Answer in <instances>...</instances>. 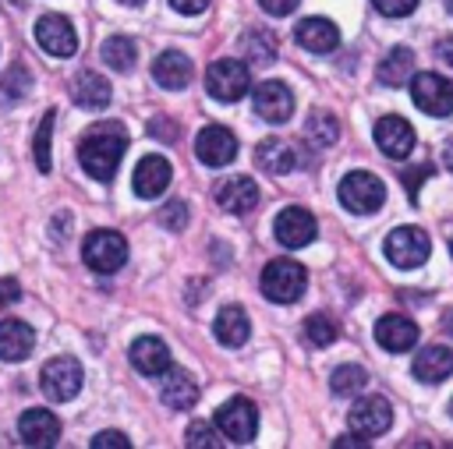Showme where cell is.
I'll list each match as a JSON object with an SVG mask.
<instances>
[{"label": "cell", "mask_w": 453, "mask_h": 449, "mask_svg": "<svg viewBox=\"0 0 453 449\" xmlns=\"http://www.w3.org/2000/svg\"><path fill=\"white\" fill-rule=\"evenodd\" d=\"M124 145H127V134L120 124H99L92 127L81 145H78V159H81V170L96 180H110L113 170L120 166V156H124Z\"/></svg>", "instance_id": "cell-1"}, {"label": "cell", "mask_w": 453, "mask_h": 449, "mask_svg": "<svg viewBox=\"0 0 453 449\" xmlns=\"http://www.w3.org/2000/svg\"><path fill=\"white\" fill-rule=\"evenodd\" d=\"M258 283H262V293H265L269 301H276V304H294V301H301L304 290H308V269H304L301 262H294V258H273V262L262 269Z\"/></svg>", "instance_id": "cell-2"}, {"label": "cell", "mask_w": 453, "mask_h": 449, "mask_svg": "<svg viewBox=\"0 0 453 449\" xmlns=\"http://www.w3.org/2000/svg\"><path fill=\"white\" fill-rule=\"evenodd\" d=\"M336 194H340L343 209H350V212H357V216H368V212H375V209L386 202V184H382L375 173H368V170H350V173L340 180Z\"/></svg>", "instance_id": "cell-3"}, {"label": "cell", "mask_w": 453, "mask_h": 449, "mask_svg": "<svg viewBox=\"0 0 453 449\" xmlns=\"http://www.w3.org/2000/svg\"><path fill=\"white\" fill-rule=\"evenodd\" d=\"M205 88H209V95L219 99V103H237V99L248 95V88H251V71H248L244 60L223 57V60L209 64Z\"/></svg>", "instance_id": "cell-4"}, {"label": "cell", "mask_w": 453, "mask_h": 449, "mask_svg": "<svg viewBox=\"0 0 453 449\" xmlns=\"http://www.w3.org/2000/svg\"><path fill=\"white\" fill-rule=\"evenodd\" d=\"M81 258H85L88 269L110 276L127 262V240L117 230H92L81 244Z\"/></svg>", "instance_id": "cell-5"}, {"label": "cell", "mask_w": 453, "mask_h": 449, "mask_svg": "<svg viewBox=\"0 0 453 449\" xmlns=\"http://www.w3.org/2000/svg\"><path fill=\"white\" fill-rule=\"evenodd\" d=\"M216 428H219V431H223V438H226V442H234V445L251 442V438H255V431H258V410H255V403H251V400H244V396L226 400V403L216 410Z\"/></svg>", "instance_id": "cell-6"}, {"label": "cell", "mask_w": 453, "mask_h": 449, "mask_svg": "<svg viewBox=\"0 0 453 449\" xmlns=\"http://www.w3.org/2000/svg\"><path fill=\"white\" fill-rule=\"evenodd\" d=\"M411 99L428 117H449L453 113V81L439 78L435 71H421L411 81Z\"/></svg>", "instance_id": "cell-7"}, {"label": "cell", "mask_w": 453, "mask_h": 449, "mask_svg": "<svg viewBox=\"0 0 453 449\" xmlns=\"http://www.w3.org/2000/svg\"><path fill=\"white\" fill-rule=\"evenodd\" d=\"M39 389L50 403H64L81 389V364L74 357H53L39 371Z\"/></svg>", "instance_id": "cell-8"}, {"label": "cell", "mask_w": 453, "mask_h": 449, "mask_svg": "<svg viewBox=\"0 0 453 449\" xmlns=\"http://www.w3.org/2000/svg\"><path fill=\"white\" fill-rule=\"evenodd\" d=\"M432 251V240L421 226H396L389 237H386V258L396 265V269H418Z\"/></svg>", "instance_id": "cell-9"}, {"label": "cell", "mask_w": 453, "mask_h": 449, "mask_svg": "<svg viewBox=\"0 0 453 449\" xmlns=\"http://www.w3.org/2000/svg\"><path fill=\"white\" fill-rule=\"evenodd\" d=\"M347 424H350L354 435H361V438L372 442V438H379V435L393 424V407H389L382 396H365V400H357V403L350 407Z\"/></svg>", "instance_id": "cell-10"}, {"label": "cell", "mask_w": 453, "mask_h": 449, "mask_svg": "<svg viewBox=\"0 0 453 449\" xmlns=\"http://www.w3.org/2000/svg\"><path fill=\"white\" fill-rule=\"evenodd\" d=\"M35 42L50 53V57H74L78 53V35L74 25L64 14H42L35 21Z\"/></svg>", "instance_id": "cell-11"}, {"label": "cell", "mask_w": 453, "mask_h": 449, "mask_svg": "<svg viewBox=\"0 0 453 449\" xmlns=\"http://www.w3.org/2000/svg\"><path fill=\"white\" fill-rule=\"evenodd\" d=\"M195 156H198L205 166H226V163H234V156H237V138H234V131L223 127V124L202 127L198 138H195Z\"/></svg>", "instance_id": "cell-12"}, {"label": "cell", "mask_w": 453, "mask_h": 449, "mask_svg": "<svg viewBox=\"0 0 453 449\" xmlns=\"http://www.w3.org/2000/svg\"><path fill=\"white\" fill-rule=\"evenodd\" d=\"M251 106H255V113H258L262 120L283 124V120H290V113H294V95H290V88H287L283 81H262V85H255V92H251Z\"/></svg>", "instance_id": "cell-13"}, {"label": "cell", "mask_w": 453, "mask_h": 449, "mask_svg": "<svg viewBox=\"0 0 453 449\" xmlns=\"http://www.w3.org/2000/svg\"><path fill=\"white\" fill-rule=\"evenodd\" d=\"M273 233H276V240H280L283 247H304V244L315 240L319 226H315V216H311L308 209L290 205V209H283V212L276 216Z\"/></svg>", "instance_id": "cell-14"}, {"label": "cell", "mask_w": 453, "mask_h": 449, "mask_svg": "<svg viewBox=\"0 0 453 449\" xmlns=\"http://www.w3.org/2000/svg\"><path fill=\"white\" fill-rule=\"evenodd\" d=\"M414 141H418V134H414V127H411L403 117L389 113V117L375 120V145H379L389 159H407L411 148H414Z\"/></svg>", "instance_id": "cell-15"}, {"label": "cell", "mask_w": 453, "mask_h": 449, "mask_svg": "<svg viewBox=\"0 0 453 449\" xmlns=\"http://www.w3.org/2000/svg\"><path fill=\"white\" fill-rule=\"evenodd\" d=\"M18 435H21L25 445H35V449H39V445H57V438H60V421H57L53 410L32 407V410L21 414Z\"/></svg>", "instance_id": "cell-16"}, {"label": "cell", "mask_w": 453, "mask_h": 449, "mask_svg": "<svg viewBox=\"0 0 453 449\" xmlns=\"http://www.w3.org/2000/svg\"><path fill=\"white\" fill-rule=\"evenodd\" d=\"M375 339L389 354H403V350H411L418 343V322L407 318V315H382L375 322Z\"/></svg>", "instance_id": "cell-17"}, {"label": "cell", "mask_w": 453, "mask_h": 449, "mask_svg": "<svg viewBox=\"0 0 453 449\" xmlns=\"http://www.w3.org/2000/svg\"><path fill=\"white\" fill-rule=\"evenodd\" d=\"M170 163L163 159V156H145V159H138V166H134V177H131V184H134V194L138 198H159L166 187H170Z\"/></svg>", "instance_id": "cell-18"}, {"label": "cell", "mask_w": 453, "mask_h": 449, "mask_svg": "<svg viewBox=\"0 0 453 449\" xmlns=\"http://www.w3.org/2000/svg\"><path fill=\"white\" fill-rule=\"evenodd\" d=\"M453 375V350L442 346V343H432V346H421L418 357H414V378L425 382V385H439Z\"/></svg>", "instance_id": "cell-19"}, {"label": "cell", "mask_w": 453, "mask_h": 449, "mask_svg": "<svg viewBox=\"0 0 453 449\" xmlns=\"http://www.w3.org/2000/svg\"><path fill=\"white\" fill-rule=\"evenodd\" d=\"M131 364H134V371L156 378L170 368V346L159 336H138L131 343Z\"/></svg>", "instance_id": "cell-20"}, {"label": "cell", "mask_w": 453, "mask_h": 449, "mask_svg": "<svg viewBox=\"0 0 453 449\" xmlns=\"http://www.w3.org/2000/svg\"><path fill=\"white\" fill-rule=\"evenodd\" d=\"M159 378H163L159 396H163V403H166L170 410H188V407L198 403V385H195V378H191L184 368H173V364H170Z\"/></svg>", "instance_id": "cell-21"}, {"label": "cell", "mask_w": 453, "mask_h": 449, "mask_svg": "<svg viewBox=\"0 0 453 449\" xmlns=\"http://www.w3.org/2000/svg\"><path fill=\"white\" fill-rule=\"evenodd\" d=\"M294 39L311 53H333L340 46V28L326 18H304V21H297Z\"/></svg>", "instance_id": "cell-22"}, {"label": "cell", "mask_w": 453, "mask_h": 449, "mask_svg": "<svg viewBox=\"0 0 453 449\" xmlns=\"http://www.w3.org/2000/svg\"><path fill=\"white\" fill-rule=\"evenodd\" d=\"M35 346V332L28 322L7 318L0 322V361H25Z\"/></svg>", "instance_id": "cell-23"}, {"label": "cell", "mask_w": 453, "mask_h": 449, "mask_svg": "<svg viewBox=\"0 0 453 449\" xmlns=\"http://www.w3.org/2000/svg\"><path fill=\"white\" fill-rule=\"evenodd\" d=\"M152 78H156V85H163L170 92L173 88H184L191 81V60L180 49H163L156 57V64H152Z\"/></svg>", "instance_id": "cell-24"}, {"label": "cell", "mask_w": 453, "mask_h": 449, "mask_svg": "<svg viewBox=\"0 0 453 449\" xmlns=\"http://www.w3.org/2000/svg\"><path fill=\"white\" fill-rule=\"evenodd\" d=\"M110 81L99 74V71H81L74 81H71V99L81 106V110H103L110 103Z\"/></svg>", "instance_id": "cell-25"}, {"label": "cell", "mask_w": 453, "mask_h": 449, "mask_svg": "<svg viewBox=\"0 0 453 449\" xmlns=\"http://www.w3.org/2000/svg\"><path fill=\"white\" fill-rule=\"evenodd\" d=\"M216 202L230 212V216H241V212H251L258 205V187L251 177H230L223 180V187L216 191Z\"/></svg>", "instance_id": "cell-26"}, {"label": "cell", "mask_w": 453, "mask_h": 449, "mask_svg": "<svg viewBox=\"0 0 453 449\" xmlns=\"http://www.w3.org/2000/svg\"><path fill=\"white\" fill-rule=\"evenodd\" d=\"M255 166L265 173H290L297 166V152L283 138H265L255 145Z\"/></svg>", "instance_id": "cell-27"}, {"label": "cell", "mask_w": 453, "mask_h": 449, "mask_svg": "<svg viewBox=\"0 0 453 449\" xmlns=\"http://www.w3.org/2000/svg\"><path fill=\"white\" fill-rule=\"evenodd\" d=\"M212 332H216V339H219L223 346H244V343H248V332H251L244 308H237V304H226V308H219Z\"/></svg>", "instance_id": "cell-28"}, {"label": "cell", "mask_w": 453, "mask_h": 449, "mask_svg": "<svg viewBox=\"0 0 453 449\" xmlns=\"http://www.w3.org/2000/svg\"><path fill=\"white\" fill-rule=\"evenodd\" d=\"M411 71H414V53H411L407 46H396V49H389V53L382 57V64H379V81L389 85V88H400V85L411 81Z\"/></svg>", "instance_id": "cell-29"}, {"label": "cell", "mask_w": 453, "mask_h": 449, "mask_svg": "<svg viewBox=\"0 0 453 449\" xmlns=\"http://www.w3.org/2000/svg\"><path fill=\"white\" fill-rule=\"evenodd\" d=\"M99 57H103V64H106L110 71H131L134 60H138V46H134V39H127V35H110V39L103 42Z\"/></svg>", "instance_id": "cell-30"}, {"label": "cell", "mask_w": 453, "mask_h": 449, "mask_svg": "<svg viewBox=\"0 0 453 449\" xmlns=\"http://www.w3.org/2000/svg\"><path fill=\"white\" fill-rule=\"evenodd\" d=\"M304 138H308L315 148H326V145H333V141L340 138V124H336V117H333V113H322V110H315V113L304 120Z\"/></svg>", "instance_id": "cell-31"}, {"label": "cell", "mask_w": 453, "mask_h": 449, "mask_svg": "<svg viewBox=\"0 0 453 449\" xmlns=\"http://www.w3.org/2000/svg\"><path fill=\"white\" fill-rule=\"evenodd\" d=\"M28 92H32V74H28L25 64H14V67L0 78V103H4V106L21 103Z\"/></svg>", "instance_id": "cell-32"}, {"label": "cell", "mask_w": 453, "mask_h": 449, "mask_svg": "<svg viewBox=\"0 0 453 449\" xmlns=\"http://www.w3.org/2000/svg\"><path fill=\"white\" fill-rule=\"evenodd\" d=\"M368 385V371L361 368V364H340L333 375H329V389L336 392V396H354V392H361Z\"/></svg>", "instance_id": "cell-33"}, {"label": "cell", "mask_w": 453, "mask_h": 449, "mask_svg": "<svg viewBox=\"0 0 453 449\" xmlns=\"http://www.w3.org/2000/svg\"><path fill=\"white\" fill-rule=\"evenodd\" d=\"M53 120H57V110H46L42 124L35 127V138H32V156H35V166L42 173H50L53 166V156H50V145H53Z\"/></svg>", "instance_id": "cell-34"}, {"label": "cell", "mask_w": 453, "mask_h": 449, "mask_svg": "<svg viewBox=\"0 0 453 449\" xmlns=\"http://www.w3.org/2000/svg\"><path fill=\"white\" fill-rule=\"evenodd\" d=\"M304 336H308V343H315V346H329V343L340 336V325H336V318L315 311V315L304 318Z\"/></svg>", "instance_id": "cell-35"}, {"label": "cell", "mask_w": 453, "mask_h": 449, "mask_svg": "<svg viewBox=\"0 0 453 449\" xmlns=\"http://www.w3.org/2000/svg\"><path fill=\"white\" fill-rule=\"evenodd\" d=\"M216 431H219V428H212L209 421H195V424L188 428V438H184V442H188L191 449H216V445H223V438H219Z\"/></svg>", "instance_id": "cell-36"}, {"label": "cell", "mask_w": 453, "mask_h": 449, "mask_svg": "<svg viewBox=\"0 0 453 449\" xmlns=\"http://www.w3.org/2000/svg\"><path fill=\"white\" fill-rule=\"evenodd\" d=\"M248 46H251V60H273L276 57V46H273V39L265 35V32H248V39H244Z\"/></svg>", "instance_id": "cell-37"}, {"label": "cell", "mask_w": 453, "mask_h": 449, "mask_svg": "<svg viewBox=\"0 0 453 449\" xmlns=\"http://www.w3.org/2000/svg\"><path fill=\"white\" fill-rule=\"evenodd\" d=\"M372 4H375V11L386 14V18H407V14L418 7V0H372Z\"/></svg>", "instance_id": "cell-38"}, {"label": "cell", "mask_w": 453, "mask_h": 449, "mask_svg": "<svg viewBox=\"0 0 453 449\" xmlns=\"http://www.w3.org/2000/svg\"><path fill=\"white\" fill-rule=\"evenodd\" d=\"M159 223H163L166 230H180V226L188 223V209H184V202H170V205L159 212Z\"/></svg>", "instance_id": "cell-39"}, {"label": "cell", "mask_w": 453, "mask_h": 449, "mask_svg": "<svg viewBox=\"0 0 453 449\" xmlns=\"http://www.w3.org/2000/svg\"><path fill=\"white\" fill-rule=\"evenodd\" d=\"M428 173H432V166H428V163H425V166H414V170H407V173H403V187H407V194H411V198H418V187L425 184V177H428Z\"/></svg>", "instance_id": "cell-40"}, {"label": "cell", "mask_w": 453, "mask_h": 449, "mask_svg": "<svg viewBox=\"0 0 453 449\" xmlns=\"http://www.w3.org/2000/svg\"><path fill=\"white\" fill-rule=\"evenodd\" d=\"M92 449H127V435H120V431H99L92 438Z\"/></svg>", "instance_id": "cell-41"}, {"label": "cell", "mask_w": 453, "mask_h": 449, "mask_svg": "<svg viewBox=\"0 0 453 449\" xmlns=\"http://www.w3.org/2000/svg\"><path fill=\"white\" fill-rule=\"evenodd\" d=\"M18 297H21V286H18L11 276H4V279H0V311H7Z\"/></svg>", "instance_id": "cell-42"}, {"label": "cell", "mask_w": 453, "mask_h": 449, "mask_svg": "<svg viewBox=\"0 0 453 449\" xmlns=\"http://www.w3.org/2000/svg\"><path fill=\"white\" fill-rule=\"evenodd\" d=\"M258 7H262L265 14H273V18H287V14L297 7V0H258Z\"/></svg>", "instance_id": "cell-43"}, {"label": "cell", "mask_w": 453, "mask_h": 449, "mask_svg": "<svg viewBox=\"0 0 453 449\" xmlns=\"http://www.w3.org/2000/svg\"><path fill=\"white\" fill-rule=\"evenodd\" d=\"M170 7L180 14H202L209 7V0H170Z\"/></svg>", "instance_id": "cell-44"}, {"label": "cell", "mask_w": 453, "mask_h": 449, "mask_svg": "<svg viewBox=\"0 0 453 449\" xmlns=\"http://www.w3.org/2000/svg\"><path fill=\"white\" fill-rule=\"evenodd\" d=\"M435 57H439L442 64H449V67H453V35H446V39H439V42H435Z\"/></svg>", "instance_id": "cell-45"}, {"label": "cell", "mask_w": 453, "mask_h": 449, "mask_svg": "<svg viewBox=\"0 0 453 449\" xmlns=\"http://www.w3.org/2000/svg\"><path fill=\"white\" fill-rule=\"evenodd\" d=\"M149 134H163V138H173V131L166 127V117H159V120H152V124H149Z\"/></svg>", "instance_id": "cell-46"}, {"label": "cell", "mask_w": 453, "mask_h": 449, "mask_svg": "<svg viewBox=\"0 0 453 449\" xmlns=\"http://www.w3.org/2000/svg\"><path fill=\"white\" fill-rule=\"evenodd\" d=\"M442 166L453 173V138H446V145H442Z\"/></svg>", "instance_id": "cell-47"}, {"label": "cell", "mask_w": 453, "mask_h": 449, "mask_svg": "<svg viewBox=\"0 0 453 449\" xmlns=\"http://www.w3.org/2000/svg\"><path fill=\"white\" fill-rule=\"evenodd\" d=\"M120 4H124V7H142L145 0H120Z\"/></svg>", "instance_id": "cell-48"}, {"label": "cell", "mask_w": 453, "mask_h": 449, "mask_svg": "<svg viewBox=\"0 0 453 449\" xmlns=\"http://www.w3.org/2000/svg\"><path fill=\"white\" fill-rule=\"evenodd\" d=\"M446 11H449V14H453V0H446Z\"/></svg>", "instance_id": "cell-49"}, {"label": "cell", "mask_w": 453, "mask_h": 449, "mask_svg": "<svg viewBox=\"0 0 453 449\" xmlns=\"http://www.w3.org/2000/svg\"><path fill=\"white\" fill-rule=\"evenodd\" d=\"M449 417H453V400H449Z\"/></svg>", "instance_id": "cell-50"}, {"label": "cell", "mask_w": 453, "mask_h": 449, "mask_svg": "<svg viewBox=\"0 0 453 449\" xmlns=\"http://www.w3.org/2000/svg\"><path fill=\"white\" fill-rule=\"evenodd\" d=\"M449 251H453V240H449Z\"/></svg>", "instance_id": "cell-51"}]
</instances>
